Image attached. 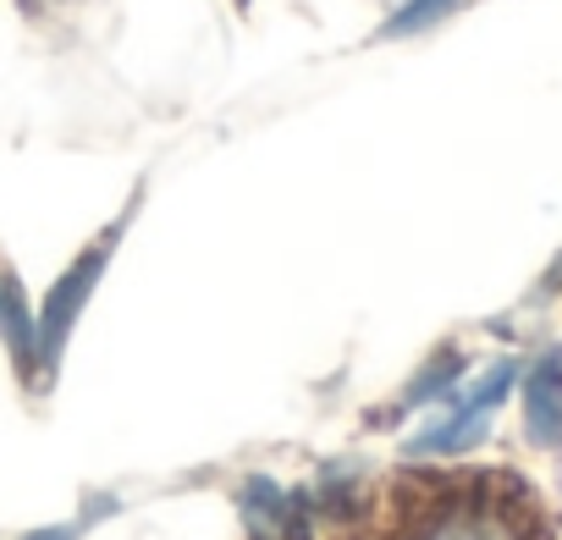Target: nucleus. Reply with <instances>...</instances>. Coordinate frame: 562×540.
I'll return each mask as SVG.
<instances>
[{
    "label": "nucleus",
    "instance_id": "obj_2",
    "mask_svg": "<svg viewBox=\"0 0 562 540\" xmlns=\"http://www.w3.org/2000/svg\"><path fill=\"white\" fill-rule=\"evenodd\" d=\"M518 381V364H496L491 375H485V386H474L441 425H430L425 436H414L408 441V452L414 458H430V452H463V447H474L480 436H485V419H491V408L507 397V386Z\"/></svg>",
    "mask_w": 562,
    "mask_h": 540
},
{
    "label": "nucleus",
    "instance_id": "obj_3",
    "mask_svg": "<svg viewBox=\"0 0 562 540\" xmlns=\"http://www.w3.org/2000/svg\"><path fill=\"white\" fill-rule=\"evenodd\" d=\"M0 342H7L12 364L23 370V381H45L40 375V320H34V304L23 293V282L0 265Z\"/></svg>",
    "mask_w": 562,
    "mask_h": 540
},
{
    "label": "nucleus",
    "instance_id": "obj_4",
    "mask_svg": "<svg viewBox=\"0 0 562 540\" xmlns=\"http://www.w3.org/2000/svg\"><path fill=\"white\" fill-rule=\"evenodd\" d=\"M524 430L535 447H562V353L557 348L524 375Z\"/></svg>",
    "mask_w": 562,
    "mask_h": 540
},
{
    "label": "nucleus",
    "instance_id": "obj_6",
    "mask_svg": "<svg viewBox=\"0 0 562 540\" xmlns=\"http://www.w3.org/2000/svg\"><path fill=\"white\" fill-rule=\"evenodd\" d=\"M452 7H458V0H403V7H397V12L386 18V29H381V34H386V40H408V34H425V29H430V23H441V18H447Z\"/></svg>",
    "mask_w": 562,
    "mask_h": 540
},
{
    "label": "nucleus",
    "instance_id": "obj_5",
    "mask_svg": "<svg viewBox=\"0 0 562 540\" xmlns=\"http://www.w3.org/2000/svg\"><path fill=\"white\" fill-rule=\"evenodd\" d=\"M419 540H513V529L491 513H452V518L430 524Z\"/></svg>",
    "mask_w": 562,
    "mask_h": 540
},
{
    "label": "nucleus",
    "instance_id": "obj_7",
    "mask_svg": "<svg viewBox=\"0 0 562 540\" xmlns=\"http://www.w3.org/2000/svg\"><path fill=\"white\" fill-rule=\"evenodd\" d=\"M23 540H78V524H50V529H34Z\"/></svg>",
    "mask_w": 562,
    "mask_h": 540
},
{
    "label": "nucleus",
    "instance_id": "obj_1",
    "mask_svg": "<svg viewBox=\"0 0 562 540\" xmlns=\"http://www.w3.org/2000/svg\"><path fill=\"white\" fill-rule=\"evenodd\" d=\"M138 199H144V188H138ZM133 199V204H138ZM133 204L61 270V277L50 282V293L40 299V375H50L56 370V359H61V348H67V337H72V326H78V315H83V304H89V293L100 288V277H105V265H111V248L122 243V232L133 226Z\"/></svg>",
    "mask_w": 562,
    "mask_h": 540
}]
</instances>
